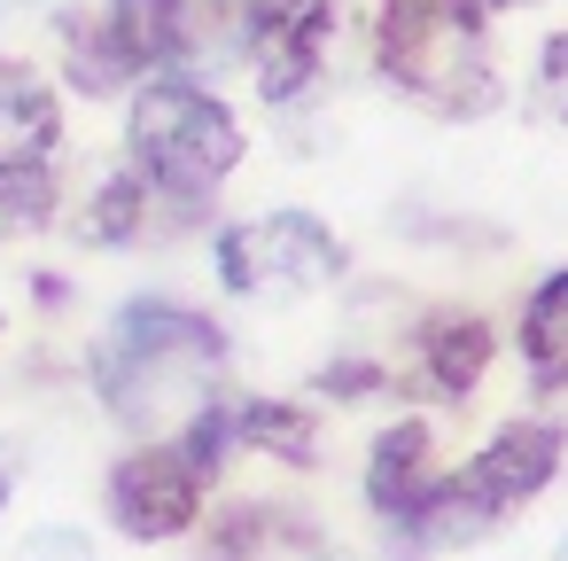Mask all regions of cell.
<instances>
[{"label": "cell", "instance_id": "6da1fadb", "mask_svg": "<svg viewBox=\"0 0 568 561\" xmlns=\"http://www.w3.org/2000/svg\"><path fill=\"white\" fill-rule=\"evenodd\" d=\"M219 374H226V335L203 312L156 304V297L125 304L94 351V382H102L110 413L125 429H149V437H172L180 421H195L219 398L211 390Z\"/></svg>", "mask_w": 568, "mask_h": 561}, {"label": "cell", "instance_id": "7a4b0ae2", "mask_svg": "<svg viewBox=\"0 0 568 561\" xmlns=\"http://www.w3.org/2000/svg\"><path fill=\"white\" fill-rule=\"evenodd\" d=\"M560 452H568V437H560V421H506L467 468H452V475H428V491L397 514V538L413 545V553H452V545H475V538H490L514 507H529L552 475H560Z\"/></svg>", "mask_w": 568, "mask_h": 561}, {"label": "cell", "instance_id": "3957f363", "mask_svg": "<svg viewBox=\"0 0 568 561\" xmlns=\"http://www.w3.org/2000/svg\"><path fill=\"white\" fill-rule=\"evenodd\" d=\"M374 63L436 118H483L498 102L490 17L483 0H382L374 9Z\"/></svg>", "mask_w": 568, "mask_h": 561}, {"label": "cell", "instance_id": "277c9868", "mask_svg": "<svg viewBox=\"0 0 568 561\" xmlns=\"http://www.w3.org/2000/svg\"><path fill=\"white\" fill-rule=\"evenodd\" d=\"M125 172H141L180 211H203V196L242 164V118L203 94L195 79H149L125 118Z\"/></svg>", "mask_w": 568, "mask_h": 561}, {"label": "cell", "instance_id": "5b68a950", "mask_svg": "<svg viewBox=\"0 0 568 561\" xmlns=\"http://www.w3.org/2000/svg\"><path fill=\"white\" fill-rule=\"evenodd\" d=\"M219 281L250 304L312 297V289L343 281V242L312 211H265V219H242L219 234Z\"/></svg>", "mask_w": 568, "mask_h": 561}, {"label": "cell", "instance_id": "8992f818", "mask_svg": "<svg viewBox=\"0 0 568 561\" xmlns=\"http://www.w3.org/2000/svg\"><path fill=\"white\" fill-rule=\"evenodd\" d=\"M273 0H110V17L133 32V48L156 63H180V71H219V63H242L257 24H265Z\"/></svg>", "mask_w": 568, "mask_h": 561}, {"label": "cell", "instance_id": "52a82bcc", "mask_svg": "<svg viewBox=\"0 0 568 561\" xmlns=\"http://www.w3.org/2000/svg\"><path fill=\"white\" fill-rule=\"evenodd\" d=\"M195 514H203V468H195L172 437H156V444H141V452H125V460L110 468V522H118L133 545L180 538Z\"/></svg>", "mask_w": 568, "mask_h": 561}, {"label": "cell", "instance_id": "ba28073f", "mask_svg": "<svg viewBox=\"0 0 568 561\" xmlns=\"http://www.w3.org/2000/svg\"><path fill=\"white\" fill-rule=\"evenodd\" d=\"M327 32H335V0H273L257 40H250V63H257V87L265 102H296L312 79H320V56H327Z\"/></svg>", "mask_w": 568, "mask_h": 561}, {"label": "cell", "instance_id": "9c48e42d", "mask_svg": "<svg viewBox=\"0 0 568 561\" xmlns=\"http://www.w3.org/2000/svg\"><path fill=\"white\" fill-rule=\"evenodd\" d=\"M63 141V102L32 63H0V164H48Z\"/></svg>", "mask_w": 568, "mask_h": 561}, {"label": "cell", "instance_id": "30bf717a", "mask_svg": "<svg viewBox=\"0 0 568 561\" xmlns=\"http://www.w3.org/2000/svg\"><path fill=\"white\" fill-rule=\"evenodd\" d=\"M63 71H71V87H79V94H110V87L141 79V71H149V56H141V48H133V32L102 9V17H63Z\"/></svg>", "mask_w": 568, "mask_h": 561}, {"label": "cell", "instance_id": "8fae6325", "mask_svg": "<svg viewBox=\"0 0 568 561\" xmlns=\"http://www.w3.org/2000/svg\"><path fill=\"white\" fill-rule=\"evenodd\" d=\"M428 429L420 421H389L382 437H374V452H366V499H374V514H405L420 491H428Z\"/></svg>", "mask_w": 568, "mask_h": 561}, {"label": "cell", "instance_id": "7c38bea8", "mask_svg": "<svg viewBox=\"0 0 568 561\" xmlns=\"http://www.w3.org/2000/svg\"><path fill=\"white\" fill-rule=\"evenodd\" d=\"M156 219H195V211H180L172 196H156L141 172H118L94 203H87V242H102V250H125V242H149L156 234Z\"/></svg>", "mask_w": 568, "mask_h": 561}, {"label": "cell", "instance_id": "4fadbf2b", "mask_svg": "<svg viewBox=\"0 0 568 561\" xmlns=\"http://www.w3.org/2000/svg\"><path fill=\"white\" fill-rule=\"evenodd\" d=\"M420 367H428V382L444 398H467L483 382V367H490V328L475 312H436L420 328Z\"/></svg>", "mask_w": 568, "mask_h": 561}, {"label": "cell", "instance_id": "5bb4252c", "mask_svg": "<svg viewBox=\"0 0 568 561\" xmlns=\"http://www.w3.org/2000/svg\"><path fill=\"white\" fill-rule=\"evenodd\" d=\"M521 359H529V382L545 390L568 382V266L521 304Z\"/></svg>", "mask_w": 568, "mask_h": 561}, {"label": "cell", "instance_id": "9a60e30c", "mask_svg": "<svg viewBox=\"0 0 568 561\" xmlns=\"http://www.w3.org/2000/svg\"><path fill=\"white\" fill-rule=\"evenodd\" d=\"M234 444H257L288 468H312L320 452V429H312V405H273V398H234Z\"/></svg>", "mask_w": 568, "mask_h": 561}, {"label": "cell", "instance_id": "2e32d148", "mask_svg": "<svg viewBox=\"0 0 568 561\" xmlns=\"http://www.w3.org/2000/svg\"><path fill=\"white\" fill-rule=\"evenodd\" d=\"M273 545H304V530L273 507H226L203 538V561H265Z\"/></svg>", "mask_w": 568, "mask_h": 561}, {"label": "cell", "instance_id": "e0dca14e", "mask_svg": "<svg viewBox=\"0 0 568 561\" xmlns=\"http://www.w3.org/2000/svg\"><path fill=\"white\" fill-rule=\"evenodd\" d=\"M55 211V172L48 164H0V242L24 234V227H48Z\"/></svg>", "mask_w": 568, "mask_h": 561}, {"label": "cell", "instance_id": "ac0fdd59", "mask_svg": "<svg viewBox=\"0 0 568 561\" xmlns=\"http://www.w3.org/2000/svg\"><path fill=\"white\" fill-rule=\"evenodd\" d=\"M537 118L568 126V32H552L537 48Z\"/></svg>", "mask_w": 568, "mask_h": 561}, {"label": "cell", "instance_id": "d6986e66", "mask_svg": "<svg viewBox=\"0 0 568 561\" xmlns=\"http://www.w3.org/2000/svg\"><path fill=\"white\" fill-rule=\"evenodd\" d=\"M24 561H94V553H87L79 530H40V538L24 545Z\"/></svg>", "mask_w": 568, "mask_h": 561}, {"label": "cell", "instance_id": "ffe728a7", "mask_svg": "<svg viewBox=\"0 0 568 561\" xmlns=\"http://www.w3.org/2000/svg\"><path fill=\"white\" fill-rule=\"evenodd\" d=\"M374 382H382V367H366V359H351V367H327V374H320V390H343V398H351V390H374Z\"/></svg>", "mask_w": 568, "mask_h": 561}, {"label": "cell", "instance_id": "44dd1931", "mask_svg": "<svg viewBox=\"0 0 568 561\" xmlns=\"http://www.w3.org/2000/svg\"><path fill=\"white\" fill-rule=\"evenodd\" d=\"M0 507H9V452H0Z\"/></svg>", "mask_w": 568, "mask_h": 561}, {"label": "cell", "instance_id": "7402d4cb", "mask_svg": "<svg viewBox=\"0 0 568 561\" xmlns=\"http://www.w3.org/2000/svg\"><path fill=\"white\" fill-rule=\"evenodd\" d=\"M560 561H568V545H560Z\"/></svg>", "mask_w": 568, "mask_h": 561}]
</instances>
